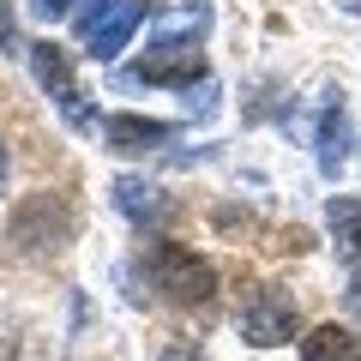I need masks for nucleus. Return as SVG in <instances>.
<instances>
[{"label":"nucleus","instance_id":"f257e3e1","mask_svg":"<svg viewBox=\"0 0 361 361\" xmlns=\"http://www.w3.org/2000/svg\"><path fill=\"white\" fill-rule=\"evenodd\" d=\"M145 277H151L169 301H180V307H205V301L217 295L211 259H199L193 247H180V241H151L145 247Z\"/></svg>","mask_w":361,"mask_h":361},{"label":"nucleus","instance_id":"f03ea898","mask_svg":"<svg viewBox=\"0 0 361 361\" xmlns=\"http://www.w3.org/2000/svg\"><path fill=\"white\" fill-rule=\"evenodd\" d=\"M6 241L18 253H61L73 241V211H66L61 193H30L25 205L6 217Z\"/></svg>","mask_w":361,"mask_h":361},{"label":"nucleus","instance_id":"7ed1b4c3","mask_svg":"<svg viewBox=\"0 0 361 361\" xmlns=\"http://www.w3.org/2000/svg\"><path fill=\"white\" fill-rule=\"evenodd\" d=\"M30 73L42 78V90H49L54 109L66 115V127L97 133V109H90V103H85V90L73 85V61H66L61 42H30Z\"/></svg>","mask_w":361,"mask_h":361},{"label":"nucleus","instance_id":"20e7f679","mask_svg":"<svg viewBox=\"0 0 361 361\" xmlns=\"http://www.w3.org/2000/svg\"><path fill=\"white\" fill-rule=\"evenodd\" d=\"M193 78H205V49L199 42H151V49L139 54V66H133L121 85H180V90H193Z\"/></svg>","mask_w":361,"mask_h":361},{"label":"nucleus","instance_id":"39448f33","mask_svg":"<svg viewBox=\"0 0 361 361\" xmlns=\"http://www.w3.org/2000/svg\"><path fill=\"white\" fill-rule=\"evenodd\" d=\"M235 325H241V337H247L253 349H277V343H289V337H295L301 313H295V301H289L283 289H253Z\"/></svg>","mask_w":361,"mask_h":361},{"label":"nucleus","instance_id":"423d86ee","mask_svg":"<svg viewBox=\"0 0 361 361\" xmlns=\"http://www.w3.org/2000/svg\"><path fill=\"white\" fill-rule=\"evenodd\" d=\"M103 139L109 151H157V145L175 139V121H151V115H109L103 121Z\"/></svg>","mask_w":361,"mask_h":361},{"label":"nucleus","instance_id":"0eeeda50","mask_svg":"<svg viewBox=\"0 0 361 361\" xmlns=\"http://www.w3.org/2000/svg\"><path fill=\"white\" fill-rule=\"evenodd\" d=\"M139 18H145V6H139V0H121L115 13H109L103 25L90 30L85 54H97V61H115V54H121V49L133 42V30H139Z\"/></svg>","mask_w":361,"mask_h":361},{"label":"nucleus","instance_id":"6e6552de","mask_svg":"<svg viewBox=\"0 0 361 361\" xmlns=\"http://www.w3.org/2000/svg\"><path fill=\"white\" fill-rule=\"evenodd\" d=\"M115 205L127 211V223H139V229H157V223L169 217V199L157 193L151 180H139V175H121L115 180Z\"/></svg>","mask_w":361,"mask_h":361},{"label":"nucleus","instance_id":"1a4fd4ad","mask_svg":"<svg viewBox=\"0 0 361 361\" xmlns=\"http://www.w3.org/2000/svg\"><path fill=\"white\" fill-rule=\"evenodd\" d=\"M301 361H361V337L349 325H313L301 337Z\"/></svg>","mask_w":361,"mask_h":361},{"label":"nucleus","instance_id":"9d476101","mask_svg":"<svg viewBox=\"0 0 361 361\" xmlns=\"http://www.w3.org/2000/svg\"><path fill=\"white\" fill-rule=\"evenodd\" d=\"M325 217H331V235H337V253L343 259H361V193H343L325 205Z\"/></svg>","mask_w":361,"mask_h":361},{"label":"nucleus","instance_id":"9b49d317","mask_svg":"<svg viewBox=\"0 0 361 361\" xmlns=\"http://www.w3.org/2000/svg\"><path fill=\"white\" fill-rule=\"evenodd\" d=\"M343 157H349V115L343 109H325V121H319V169L337 175Z\"/></svg>","mask_w":361,"mask_h":361},{"label":"nucleus","instance_id":"f8f14e48","mask_svg":"<svg viewBox=\"0 0 361 361\" xmlns=\"http://www.w3.org/2000/svg\"><path fill=\"white\" fill-rule=\"evenodd\" d=\"M115 6H121V0H90V6H78V13H73V25H78V37H85V42H90V30L103 25V18H109V13H115Z\"/></svg>","mask_w":361,"mask_h":361},{"label":"nucleus","instance_id":"ddd939ff","mask_svg":"<svg viewBox=\"0 0 361 361\" xmlns=\"http://www.w3.org/2000/svg\"><path fill=\"white\" fill-rule=\"evenodd\" d=\"M0 49H6V54L18 49V30H13V0H0Z\"/></svg>","mask_w":361,"mask_h":361},{"label":"nucleus","instance_id":"4468645a","mask_svg":"<svg viewBox=\"0 0 361 361\" xmlns=\"http://www.w3.org/2000/svg\"><path fill=\"white\" fill-rule=\"evenodd\" d=\"M37 13L42 18H66V13H78V0H37Z\"/></svg>","mask_w":361,"mask_h":361},{"label":"nucleus","instance_id":"2eb2a0df","mask_svg":"<svg viewBox=\"0 0 361 361\" xmlns=\"http://www.w3.org/2000/svg\"><path fill=\"white\" fill-rule=\"evenodd\" d=\"M157 361H199V355H193V349H187V343H175V349H163V355H157Z\"/></svg>","mask_w":361,"mask_h":361},{"label":"nucleus","instance_id":"dca6fc26","mask_svg":"<svg viewBox=\"0 0 361 361\" xmlns=\"http://www.w3.org/2000/svg\"><path fill=\"white\" fill-rule=\"evenodd\" d=\"M349 313H355V319H361V277H355V283H349Z\"/></svg>","mask_w":361,"mask_h":361},{"label":"nucleus","instance_id":"f3484780","mask_svg":"<svg viewBox=\"0 0 361 361\" xmlns=\"http://www.w3.org/2000/svg\"><path fill=\"white\" fill-rule=\"evenodd\" d=\"M6 169H13V157H6V139H0V193H6Z\"/></svg>","mask_w":361,"mask_h":361}]
</instances>
